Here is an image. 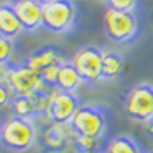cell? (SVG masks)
Returning a JSON list of instances; mask_svg holds the SVG:
<instances>
[{
	"label": "cell",
	"instance_id": "obj_1",
	"mask_svg": "<svg viewBox=\"0 0 153 153\" xmlns=\"http://www.w3.org/2000/svg\"><path fill=\"white\" fill-rule=\"evenodd\" d=\"M2 145L10 152H26L36 143L38 138V129L33 119H23L16 116L7 117L2 124L0 130Z\"/></svg>",
	"mask_w": 153,
	"mask_h": 153
},
{
	"label": "cell",
	"instance_id": "obj_2",
	"mask_svg": "<svg viewBox=\"0 0 153 153\" xmlns=\"http://www.w3.org/2000/svg\"><path fill=\"white\" fill-rule=\"evenodd\" d=\"M0 80H5L15 94H21V96H30L34 93H51L52 90H49L44 85L41 75L33 72L31 68H28L25 64H15L10 62L7 65H2L0 68Z\"/></svg>",
	"mask_w": 153,
	"mask_h": 153
},
{
	"label": "cell",
	"instance_id": "obj_3",
	"mask_svg": "<svg viewBox=\"0 0 153 153\" xmlns=\"http://www.w3.org/2000/svg\"><path fill=\"white\" fill-rule=\"evenodd\" d=\"M68 126L78 137L101 138L106 132V117L98 106L80 104Z\"/></svg>",
	"mask_w": 153,
	"mask_h": 153
},
{
	"label": "cell",
	"instance_id": "obj_4",
	"mask_svg": "<svg viewBox=\"0 0 153 153\" xmlns=\"http://www.w3.org/2000/svg\"><path fill=\"white\" fill-rule=\"evenodd\" d=\"M124 112L129 119L148 124L153 119V85L137 83L124 100Z\"/></svg>",
	"mask_w": 153,
	"mask_h": 153
},
{
	"label": "cell",
	"instance_id": "obj_5",
	"mask_svg": "<svg viewBox=\"0 0 153 153\" xmlns=\"http://www.w3.org/2000/svg\"><path fill=\"white\" fill-rule=\"evenodd\" d=\"M76 8L68 0H44L42 2V26L47 31L64 33L75 23Z\"/></svg>",
	"mask_w": 153,
	"mask_h": 153
},
{
	"label": "cell",
	"instance_id": "obj_6",
	"mask_svg": "<svg viewBox=\"0 0 153 153\" xmlns=\"http://www.w3.org/2000/svg\"><path fill=\"white\" fill-rule=\"evenodd\" d=\"M103 30L111 41L122 44L135 38L138 21L134 13H122L106 8V12L103 13Z\"/></svg>",
	"mask_w": 153,
	"mask_h": 153
},
{
	"label": "cell",
	"instance_id": "obj_7",
	"mask_svg": "<svg viewBox=\"0 0 153 153\" xmlns=\"http://www.w3.org/2000/svg\"><path fill=\"white\" fill-rule=\"evenodd\" d=\"M103 54L104 51H101L98 46L86 44L80 47L78 51L72 56V64L76 68V72L80 74L83 82L86 83H94L101 82V68H103Z\"/></svg>",
	"mask_w": 153,
	"mask_h": 153
},
{
	"label": "cell",
	"instance_id": "obj_8",
	"mask_svg": "<svg viewBox=\"0 0 153 153\" xmlns=\"http://www.w3.org/2000/svg\"><path fill=\"white\" fill-rule=\"evenodd\" d=\"M78 108H80L78 98L74 93L60 91V90L56 88L49 93V104H47L46 117L51 124L68 126Z\"/></svg>",
	"mask_w": 153,
	"mask_h": 153
},
{
	"label": "cell",
	"instance_id": "obj_9",
	"mask_svg": "<svg viewBox=\"0 0 153 153\" xmlns=\"http://www.w3.org/2000/svg\"><path fill=\"white\" fill-rule=\"evenodd\" d=\"M65 56L64 52L56 46H44L41 49L33 51L30 56L25 59V65L31 68L33 72L41 75L46 68L51 67H60L65 64Z\"/></svg>",
	"mask_w": 153,
	"mask_h": 153
},
{
	"label": "cell",
	"instance_id": "obj_10",
	"mask_svg": "<svg viewBox=\"0 0 153 153\" xmlns=\"http://www.w3.org/2000/svg\"><path fill=\"white\" fill-rule=\"evenodd\" d=\"M12 7L25 31H34L39 26H42V2L16 0V2H12Z\"/></svg>",
	"mask_w": 153,
	"mask_h": 153
},
{
	"label": "cell",
	"instance_id": "obj_11",
	"mask_svg": "<svg viewBox=\"0 0 153 153\" xmlns=\"http://www.w3.org/2000/svg\"><path fill=\"white\" fill-rule=\"evenodd\" d=\"M23 31L25 30L13 10L12 2H2L0 3V38L15 39Z\"/></svg>",
	"mask_w": 153,
	"mask_h": 153
},
{
	"label": "cell",
	"instance_id": "obj_12",
	"mask_svg": "<svg viewBox=\"0 0 153 153\" xmlns=\"http://www.w3.org/2000/svg\"><path fill=\"white\" fill-rule=\"evenodd\" d=\"M70 135H75L72 129H67V126H57V124H51L44 130V143L49 150L52 152H62L67 143H74L75 147V138H70Z\"/></svg>",
	"mask_w": 153,
	"mask_h": 153
},
{
	"label": "cell",
	"instance_id": "obj_13",
	"mask_svg": "<svg viewBox=\"0 0 153 153\" xmlns=\"http://www.w3.org/2000/svg\"><path fill=\"white\" fill-rule=\"evenodd\" d=\"M82 76L76 72V68L74 67L72 62H65L64 65L59 67V74H57V82H56V88L60 91H68L74 93L80 85H82Z\"/></svg>",
	"mask_w": 153,
	"mask_h": 153
},
{
	"label": "cell",
	"instance_id": "obj_14",
	"mask_svg": "<svg viewBox=\"0 0 153 153\" xmlns=\"http://www.w3.org/2000/svg\"><path fill=\"white\" fill-rule=\"evenodd\" d=\"M124 57L116 51H104L103 54V68H101V78L114 80L124 70Z\"/></svg>",
	"mask_w": 153,
	"mask_h": 153
},
{
	"label": "cell",
	"instance_id": "obj_15",
	"mask_svg": "<svg viewBox=\"0 0 153 153\" xmlns=\"http://www.w3.org/2000/svg\"><path fill=\"white\" fill-rule=\"evenodd\" d=\"M104 153H140V148L134 142V138L127 135H117L109 140Z\"/></svg>",
	"mask_w": 153,
	"mask_h": 153
},
{
	"label": "cell",
	"instance_id": "obj_16",
	"mask_svg": "<svg viewBox=\"0 0 153 153\" xmlns=\"http://www.w3.org/2000/svg\"><path fill=\"white\" fill-rule=\"evenodd\" d=\"M13 54H15V44H13V39L0 38V62H2V65L10 64Z\"/></svg>",
	"mask_w": 153,
	"mask_h": 153
},
{
	"label": "cell",
	"instance_id": "obj_17",
	"mask_svg": "<svg viewBox=\"0 0 153 153\" xmlns=\"http://www.w3.org/2000/svg\"><path fill=\"white\" fill-rule=\"evenodd\" d=\"M104 5L111 10H116V12H122V13H134L137 7L135 0H109V2H104Z\"/></svg>",
	"mask_w": 153,
	"mask_h": 153
},
{
	"label": "cell",
	"instance_id": "obj_18",
	"mask_svg": "<svg viewBox=\"0 0 153 153\" xmlns=\"http://www.w3.org/2000/svg\"><path fill=\"white\" fill-rule=\"evenodd\" d=\"M15 96L16 94L12 90V86H10L5 80H0V106L5 108L7 104H12V101Z\"/></svg>",
	"mask_w": 153,
	"mask_h": 153
},
{
	"label": "cell",
	"instance_id": "obj_19",
	"mask_svg": "<svg viewBox=\"0 0 153 153\" xmlns=\"http://www.w3.org/2000/svg\"><path fill=\"white\" fill-rule=\"evenodd\" d=\"M98 147H100V138L78 135L75 138V150H98Z\"/></svg>",
	"mask_w": 153,
	"mask_h": 153
},
{
	"label": "cell",
	"instance_id": "obj_20",
	"mask_svg": "<svg viewBox=\"0 0 153 153\" xmlns=\"http://www.w3.org/2000/svg\"><path fill=\"white\" fill-rule=\"evenodd\" d=\"M147 130H148V134H150V135L153 137V119L147 124Z\"/></svg>",
	"mask_w": 153,
	"mask_h": 153
},
{
	"label": "cell",
	"instance_id": "obj_21",
	"mask_svg": "<svg viewBox=\"0 0 153 153\" xmlns=\"http://www.w3.org/2000/svg\"><path fill=\"white\" fill-rule=\"evenodd\" d=\"M75 153H101L100 150H75Z\"/></svg>",
	"mask_w": 153,
	"mask_h": 153
},
{
	"label": "cell",
	"instance_id": "obj_22",
	"mask_svg": "<svg viewBox=\"0 0 153 153\" xmlns=\"http://www.w3.org/2000/svg\"><path fill=\"white\" fill-rule=\"evenodd\" d=\"M47 153H64V152H52V150H49Z\"/></svg>",
	"mask_w": 153,
	"mask_h": 153
},
{
	"label": "cell",
	"instance_id": "obj_23",
	"mask_svg": "<svg viewBox=\"0 0 153 153\" xmlns=\"http://www.w3.org/2000/svg\"><path fill=\"white\" fill-rule=\"evenodd\" d=\"M147 153H153V150H150V152H147Z\"/></svg>",
	"mask_w": 153,
	"mask_h": 153
}]
</instances>
